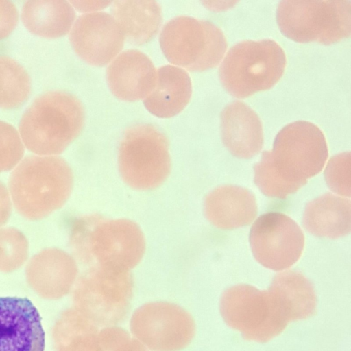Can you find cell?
Wrapping results in <instances>:
<instances>
[{
  "label": "cell",
  "instance_id": "cell-23",
  "mask_svg": "<svg viewBox=\"0 0 351 351\" xmlns=\"http://www.w3.org/2000/svg\"><path fill=\"white\" fill-rule=\"evenodd\" d=\"M75 259L58 248H47L32 256L27 263L26 274L35 285H47L58 293L66 292L77 274Z\"/></svg>",
  "mask_w": 351,
  "mask_h": 351
},
{
  "label": "cell",
  "instance_id": "cell-24",
  "mask_svg": "<svg viewBox=\"0 0 351 351\" xmlns=\"http://www.w3.org/2000/svg\"><path fill=\"white\" fill-rule=\"evenodd\" d=\"M31 90L30 77L18 62L0 56V108L13 109L28 98Z\"/></svg>",
  "mask_w": 351,
  "mask_h": 351
},
{
  "label": "cell",
  "instance_id": "cell-15",
  "mask_svg": "<svg viewBox=\"0 0 351 351\" xmlns=\"http://www.w3.org/2000/svg\"><path fill=\"white\" fill-rule=\"evenodd\" d=\"M111 93L118 99L134 101L144 99L153 90L156 69L150 58L136 49L119 53L106 69Z\"/></svg>",
  "mask_w": 351,
  "mask_h": 351
},
{
  "label": "cell",
  "instance_id": "cell-29",
  "mask_svg": "<svg viewBox=\"0 0 351 351\" xmlns=\"http://www.w3.org/2000/svg\"><path fill=\"white\" fill-rule=\"evenodd\" d=\"M12 202L6 186L0 181V228L9 220L12 213Z\"/></svg>",
  "mask_w": 351,
  "mask_h": 351
},
{
  "label": "cell",
  "instance_id": "cell-14",
  "mask_svg": "<svg viewBox=\"0 0 351 351\" xmlns=\"http://www.w3.org/2000/svg\"><path fill=\"white\" fill-rule=\"evenodd\" d=\"M41 318L26 298L0 297V351H44Z\"/></svg>",
  "mask_w": 351,
  "mask_h": 351
},
{
  "label": "cell",
  "instance_id": "cell-19",
  "mask_svg": "<svg viewBox=\"0 0 351 351\" xmlns=\"http://www.w3.org/2000/svg\"><path fill=\"white\" fill-rule=\"evenodd\" d=\"M350 206L349 199L326 193L306 204L303 226L317 237H344L350 232Z\"/></svg>",
  "mask_w": 351,
  "mask_h": 351
},
{
  "label": "cell",
  "instance_id": "cell-13",
  "mask_svg": "<svg viewBox=\"0 0 351 351\" xmlns=\"http://www.w3.org/2000/svg\"><path fill=\"white\" fill-rule=\"evenodd\" d=\"M71 45L77 56L89 64L103 66L121 51L125 34L113 16L104 12L80 16L70 34Z\"/></svg>",
  "mask_w": 351,
  "mask_h": 351
},
{
  "label": "cell",
  "instance_id": "cell-27",
  "mask_svg": "<svg viewBox=\"0 0 351 351\" xmlns=\"http://www.w3.org/2000/svg\"><path fill=\"white\" fill-rule=\"evenodd\" d=\"M328 187L333 192L350 197V152H343L332 156L324 171Z\"/></svg>",
  "mask_w": 351,
  "mask_h": 351
},
{
  "label": "cell",
  "instance_id": "cell-8",
  "mask_svg": "<svg viewBox=\"0 0 351 351\" xmlns=\"http://www.w3.org/2000/svg\"><path fill=\"white\" fill-rule=\"evenodd\" d=\"M119 169L123 181L138 190L160 186L171 171L169 141L165 134L149 123L128 128L120 142Z\"/></svg>",
  "mask_w": 351,
  "mask_h": 351
},
{
  "label": "cell",
  "instance_id": "cell-9",
  "mask_svg": "<svg viewBox=\"0 0 351 351\" xmlns=\"http://www.w3.org/2000/svg\"><path fill=\"white\" fill-rule=\"evenodd\" d=\"M130 271L91 266L79 278L75 300L81 314L99 326H114L127 316L133 295Z\"/></svg>",
  "mask_w": 351,
  "mask_h": 351
},
{
  "label": "cell",
  "instance_id": "cell-6",
  "mask_svg": "<svg viewBox=\"0 0 351 351\" xmlns=\"http://www.w3.org/2000/svg\"><path fill=\"white\" fill-rule=\"evenodd\" d=\"M350 1H281L276 20L281 32L298 43H337L351 33Z\"/></svg>",
  "mask_w": 351,
  "mask_h": 351
},
{
  "label": "cell",
  "instance_id": "cell-31",
  "mask_svg": "<svg viewBox=\"0 0 351 351\" xmlns=\"http://www.w3.org/2000/svg\"><path fill=\"white\" fill-rule=\"evenodd\" d=\"M131 351H149L147 348L138 340L133 339Z\"/></svg>",
  "mask_w": 351,
  "mask_h": 351
},
{
  "label": "cell",
  "instance_id": "cell-16",
  "mask_svg": "<svg viewBox=\"0 0 351 351\" xmlns=\"http://www.w3.org/2000/svg\"><path fill=\"white\" fill-rule=\"evenodd\" d=\"M221 134L223 145L239 158H250L263 147L261 121L257 114L241 101L231 102L222 110Z\"/></svg>",
  "mask_w": 351,
  "mask_h": 351
},
{
  "label": "cell",
  "instance_id": "cell-4",
  "mask_svg": "<svg viewBox=\"0 0 351 351\" xmlns=\"http://www.w3.org/2000/svg\"><path fill=\"white\" fill-rule=\"evenodd\" d=\"M81 101L61 90L42 94L23 114L19 133L24 146L38 156H57L79 136L84 124Z\"/></svg>",
  "mask_w": 351,
  "mask_h": 351
},
{
  "label": "cell",
  "instance_id": "cell-20",
  "mask_svg": "<svg viewBox=\"0 0 351 351\" xmlns=\"http://www.w3.org/2000/svg\"><path fill=\"white\" fill-rule=\"evenodd\" d=\"M110 13L121 26L125 40L136 45L152 39L162 20L160 5L152 0L114 1L111 3Z\"/></svg>",
  "mask_w": 351,
  "mask_h": 351
},
{
  "label": "cell",
  "instance_id": "cell-28",
  "mask_svg": "<svg viewBox=\"0 0 351 351\" xmlns=\"http://www.w3.org/2000/svg\"><path fill=\"white\" fill-rule=\"evenodd\" d=\"M18 19L15 5L10 1H0V40L12 33L17 25Z\"/></svg>",
  "mask_w": 351,
  "mask_h": 351
},
{
  "label": "cell",
  "instance_id": "cell-21",
  "mask_svg": "<svg viewBox=\"0 0 351 351\" xmlns=\"http://www.w3.org/2000/svg\"><path fill=\"white\" fill-rule=\"evenodd\" d=\"M268 291L289 322L306 319L315 312L317 300L313 286L299 271L287 270L278 274Z\"/></svg>",
  "mask_w": 351,
  "mask_h": 351
},
{
  "label": "cell",
  "instance_id": "cell-7",
  "mask_svg": "<svg viewBox=\"0 0 351 351\" xmlns=\"http://www.w3.org/2000/svg\"><path fill=\"white\" fill-rule=\"evenodd\" d=\"M167 60L190 71H203L216 66L228 47L225 36L213 23L188 16L167 22L159 37Z\"/></svg>",
  "mask_w": 351,
  "mask_h": 351
},
{
  "label": "cell",
  "instance_id": "cell-2",
  "mask_svg": "<svg viewBox=\"0 0 351 351\" xmlns=\"http://www.w3.org/2000/svg\"><path fill=\"white\" fill-rule=\"evenodd\" d=\"M69 244L81 263L123 271L136 266L145 250L144 235L135 222L98 215L73 221Z\"/></svg>",
  "mask_w": 351,
  "mask_h": 351
},
{
  "label": "cell",
  "instance_id": "cell-22",
  "mask_svg": "<svg viewBox=\"0 0 351 351\" xmlns=\"http://www.w3.org/2000/svg\"><path fill=\"white\" fill-rule=\"evenodd\" d=\"M21 19L30 32L45 38H58L71 29L75 12L66 1H27L23 4Z\"/></svg>",
  "mask_w": 351,
  "mask_h": 351
},
{
  "label": "cell",
  "instance_id": "cell-17",
  "mask_svg": "<svg viewBox=\"0 0 351 351\" xmlns=\"http://www.w3.org/2000/svg\"><path fill=\"white\" fill-rule=\"evenodd\" d=\"M204 210L213 225L223 230H232L252 223L257 214V204L254 194L248 189L223 185L206 195Z\"/></svg>",
  "mask_w": 351,
  "mask_h": 351
},
{
  "label": "cell",
  "instance_id": "cell-10",
  "mask_svg": "<svg viewBox=\"0 0 351 351\" xmlns=\"http://www.w3.org/2000/svg\"><path fill=\"white\" fill-rule=\"evenodd\" d=\"M220 311L226 323L248 340L266 342L279 335L289 321L268 291L247 285L226 289Z\"/></svg>",
  "mask_w": 351,
  "mask_h": 351
},
{
  "label": "cell",
  "instance_id": "cell-30",
  "mask_svg": "<svg viewBox=\"0 0 351 351\" xmlns=\"http://www.w3.org/2000/svg\"><path fill=\"white\" fill-rule=\"evenodd\" d=\"M110 1H70L71 5L81 12L99 10L110 5Z\"/></svg>",
  "mask_w": 351,
  "mask_h": 351
},
{
  "label": "cell",
  "instance_id": "cell-25",
  "mask_svg": "<svg viewBox=\"0 0 351 351\" xmlns=\"http://www.w3.org/2000/svg\"><path fill=\"white\" fill-rule=\"evenodd\" d=\"M28 255V240L21 230L14 227L0 228V271L19 268Z\"/></svg>",
  "mask_w": 351,
  "mask_h": 351
},
{
  "label": "cell",
  "instance_id": "cell-5",
  "mask_svg": "<svg viewBox=\"0 0 351 351\" xmlns=\"http://www.w3.org/2000/svg\"><path fill=\"white\" fill-rule=\"evenodd\" d=\"M286 56L274 40H245L232 46L219 69L223 88L233 97L245 98L271 88L282 77Z\"/></svg>",
  "mask_w": 351,
  "mask_h": 351
},
{
  "label": "cell",
  "instance_id": "cell-11",
  "mask_svg": "<svg viewBox=\"0 0 351 351\" xmlns=\"http://www.w3.org/2000/svg\"><path fill=\"white\" fill-rule=\"evenodd\" d=\"M130 330L140 342L153 351H180L191 342L195 324L189 313L181 306L154 302L134 312Z\"/></svg>",
  "mask_w": 351,
  "mask_h": 351
},
{
  "label": "cell",
  "instance_id": "cell-26",
  "mask_svg": "<svg viewBox=\"0 0 351 351\" xmlns=\"http://www.w3.org/2000/svg\"><path fill=\"white\" fill-rule=\"evenodd\" d=\"M25 146L19 132L0 120V173L13 169L22 160Z\"/></svg>",
  "mask_w": 351,
  "mask_h": 351
},
{
  "label": "cell",
  "instance_id": "cell-12",
  "mask_svg": "<svg viewBox=\"0 0 351 351\" xmlns=\"http://www.w3.org/2000/svg\"><path fill=\"white\" fill-rule=\"evenodd\" d=\"M249 241L255 259L274 271L286 269L302 255L304 237L299 226L287 215L269 212L253 223Z\"/></svg>",
  "mask_w": 351,
  "mask_h": 351
},
{
  "label": "cell",
  "instance_id": "cell-1",
  "mask_svg": "<svg viewBox=\"0 0 351 351\" xmlns=\"http://www.w3.org/2000/svg\"><path fill=\"white\" fill-rule=\"evenodd\" d=\"M328 155L325 136L317 125L305 121L289 123L254 165V183L266 196L285 199L322 170Z\"/></svg>",
  "mask_w": 351,
  "mask_h": 351
},
{
  "label": "cell",
  "instance_id": "cell-18",
  "mask_svg": "<svg viewBox=\"0 0 351 351\" xmlns=\"http://www.w3.org/2000/svg\"><path fill=\"white\" fill-rule=\"evenodd\" d=\"M191 94V80L187 71L174 65H165L156 71L155 86L143 104L153 115L169 118L184 110Z\"/></svg>",
  "mask_w": 351,
  "mask_h": 351
},
{
  "label": "cell",
  "instance_id": "cell-3",
  "mask_svg": "<svg viewBox=\"0 0 351 351\" xmlns=\"http://www.w3.org/2000/svg\"><path fill=\"white\" fill-rule=\"evenodd\" d=\"M73 183L72 170L58 156H28L12 169L8 180L12 202L24 218L43 219L69 199Z\"/></svg>",
  "mask_w": 351,
  "mask_h": 351
}]
</instances>
